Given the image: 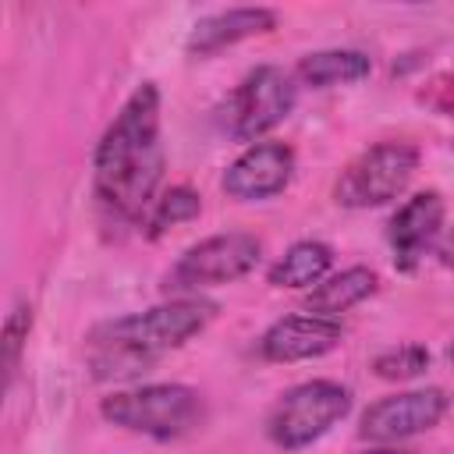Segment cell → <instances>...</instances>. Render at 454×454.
I'll return each instance as SVG.
<instances>
[{"label": "cell", "instance_id": "1", "mask_svg": "<svg viewBox=\"0 0 454 454\" xmlns=\"http://www.w3.org/2000/svg\"><path fill=\"white\" fill-rule=\"evenodd\" d=\"M163 163L160 89L153 82H142L96 142V195L117 216L142 220L156 202Z\"/></svg>", "mask_w": 454, "mask_h": 454}, {"label": "cell", "instance_id": "2", "mask_svg": "<svg viewBox=\"0 0 454 454\" xmlns=\"http://www.w3.org/2000/svg\"><path fill=\"white\" fill-rule=\"evenodd\" d=\"M213 316H216V301L192 294V298H170L156 309L99 323L89 333V340L96 344L92 372L99 380L135 376L138 369L153 365L163 351L181 348L188 337L202 333Z\"/></svg>", "mask_w": 454, "mask_h": 454}, {"label": "cell", "instance_id": "3", "mask_svg": "<svg viewBox=\"0 0 454 454\" xmlns=\"http://www.w3.org/2000/svg\"><path fill=\"white\" fill-rule=\"evenodd\" d=\"M99 415L128 433H142L153 440H177L202 422L206 404L195 387L145 383V387L106 394L99 401Z\"/></svg>", "mask_w": 454, "mask_h": 454}, {"label": "cell", "instance_id": "4", "mask_svg": "<svg viewBox=\"0 0 454 454\" xmlns=\"http://www.w3.org/2000/svg\"><path fill=\"white\" fill-rule=\"evenodd\" d=\"M351 411V390L337 380H309L277 397L266 415V433L284 450H301L326 436Z\"/></svg>", "mask_w": 454, "mask_h": 454}, {"label": "cell", "instance_id": "5", "mask_svg": "<svg viewBox=\"0 0 454 454\" xmlns=\"http://www.w3.org/2000/svg\"><path fill=\"white\" fill-rule=\"evenodd\" d=\"M419 170V149L408 142H376L362 149L337 177L333 199L348 209H376L408 192Z\"/></svg>", "mask_w": 454, "mask_h": 454}, {"label": "cell", "instance_id": "6", "mask_svg": "<svg viewBox=\"0 0 454 454\" xmlns=\"http://www.w3.org/2000/svg\"><path fill=\"white\" fill-rule=\"evenodd\" d=\"M262 259V241L248 231H223L213 238H202L199 245L184 248L181 259L167 273V291L192 298L206 287L231 284L245 273H252Z\"/></svg>", "mask_w": 454, "mask_h": 454}, {"label": "cell", "instance_id": "7", "mask_svg": "<svg viewBox=\"0 0 454 454\" xmlns=\"http://www.w3.org/2000/svg\"><path fill=\"white\" fill-rule=\"evenodd\" d=\"M294 99H298V89H294L291 74L277 64H259L255 71L245 74V82L231 96V131H234V138L255 145V138L273 131L294 110Z\"/></svg>", "mask_w": 454, "mask_h": 454}, {"label": "cell", "instance_id": "8", "mask_svg": "<svg viewBox=\"0 0 454 454\" xmlns=\"http://www.w3.org/2000/svg\"><path fill=\"white\" fill-rule=\"evenodd\" d=\"M447 408H450V397L440 387L387 394L362 411L358 436H365L372 443H397V440H408V436L433 429L447 415Z\"/></svg>", "mask_w": 454, "mask_h": 454}, {"label": "cell", "instance_id": "9", "mask_svg": "<svg viewBox=\"0 0 454 454\" xmlns=\"http://www.w3.org/2000/svg\"><path fill=\"white\" fill-rule=\"evenodd\" d=\"M291 177L294 149L284 142H255L223 170V192L238 202H262L280 195Z\"/></svg>", "mask_w": 454, "mask_h": 454}, {"label": "cell", "instance_id": "10", "mask_svg": "<svg viewBox=\"0 0 454 454\" xmlns=\"http://www.w3.org/2000/svg\"><path fill=\"white\" fill-rule=\"evenodd\" d=\"M344 337L340 319L319 316V312H291L280 316L266 333L259 337V355L266 362H309L326 351H333Z\"/></svg>", "mask_w": 454, "mask_h": 454}, {"label": "cell", "instance_id": "11", "mask_svg": "<svg viewBox=\"0 0 454 454\" xmlns=\"http://www.w3.org/2000/svg\"><path fill=\"white\" fill-rule=\"evenodd\" d=\"M443 234V199L440 192H419L397 206L387 223V241L394 252V266L411 273L426 252L436 248Z\"/></svg>", "mask_w": 454, "mask_h": 454}, {"label": "cell", "instance_id": "12", "mask_svg": "<svg viewBox=\"0 0 454 454\" xmlns=\"http://www.w3.org/2000/svg\"><path fill=\"white\" fill-rule=\"evenodd\" d=\"M277 25V14L270 7H227V11H216L209 18H199L192 35H188V53H199V57H209L223 46H234L241 39H252V35H262Z\"/></svg>", "mask_w": 454, "mask_h": 454}, {"label": "cell", "instance_id": "13", "mask_svg": "<svg viewBox=\"0 0 454 454\" xmlns=\"http://www.w3.org/2000/svg\"><path fill=\"white\" fill-rule=\"evenodd\" d=\"M376 291V273L369 266H348L326 280H319L309 298H305V309L309 312H319V316H340L348 312L351 305H358L362 298H369Z\"/></svg>", "mask_w": 454, "mask_h": 454}, {"label": "cell", "instance_id": "14", "mask_svg": "<svg viewBox=\"0 0 454 454\" xmlns=\"http://www.w3.org/2000/svg\"><path fill=\"white\" fill-rule=\"evenodd\" d=\"M294 71L305 85L330 89V85H351L369 78L372 60L362 50H316V53H305Z\"/></svg>", "mask_w": 454, "mask_h": 454}, {"label": "cell", "instance_id": "15", "mask_svg": "<svg viewBox=\"0 0 454 454\" xmlns=\"http://www.w3.org/2000/svg\"><path fill=\"white\" fill-rule=\"evenodd\" d=\"M333 262L330 245L323 241H294L273 266H270V284L273 287H312L319 280H326Z\"/></svg>", "mask_w": 454, "mask_h": 454}, {"label": "cell", "instance_id": "16", "mask_svg": "<svg viewBox=\"0 0 454 454\" xmlns=\"http://www.w3.org/2000/svg\"><path fill=\"white\" fill-rule=\"evenodd\" d=\"M199 209H202V199H199L188 184H174V188H167V192L153 202V209H149V216H145V234H149V238H160L167 227H177V223H184V220H195Z\"/></svg>", "mask_w": 454, "mask_h": 454}, {"label": "cell", "instance_id": "17", "mask_svg": "<svg viewBox=\"0 0 454 454\" xmlns=\"http://www.w3.org/2000/svg\"><path fill=\"white\" fill-rule=\"evenodd\" d=\"M426 365H429V351L422 344H397V348H390V351L372 358V372L380 380H397V383L422 376Z\"/></svg>", "mask_w": 454, "mask_h": 454}, {"label": "cell", "instance_id": "18", "mask_svg": "<svg viewBox=\"0 0 454 454\" xmlns=\"http://www.w3.org/2000/svg\"><path fill=\"white\" fill-rule=\"evenodd\" d=\"M28 326H32V309L28 305H18L4 323V365H7V376H14L18 351H21L25 337H28Z\"/></svg>", "mask_w": 454, "mask_h": 454}, {"label": "cell", "instance_id": "19", "mask_svg": "<svg viewBox=\"0 0 454 454\" xmlns=\"http://www.w3.org/2000/svg\"><path fill=\"white\" fill-rule=\"evenodd\" d=\"M433 255H436L447 270H454V231H443V234H440V241H436Z\"/></svg>", "mask_w": 454, "mask_h": 454}, {"label": "cell", "instance_id": "20", "mask_svg": "<svg viewBox=\"0 0 454 454\" xmlns=\"http://www.w3.org/2000/svg\"><path fill=\"white\" fill-rule=\"evenodd\" d=\"M358 454H411V450H401V447H369V450H358Z\"/></svg>", "mask_w": 454, "mask_h": 454}, {"label": "cell", "instance_id": "21", "mask_svg": "<svg viewBox=\"0 0 454 454\" xmlns=\"http://www.w3.org/2000/svg\"><path fill=\"white\" fill-rule=\"evenodd\" d=\"M450 362H454V340H450Z\"/></svg>", "mask_w": 454, "mask_h": 454}]
</instances>
